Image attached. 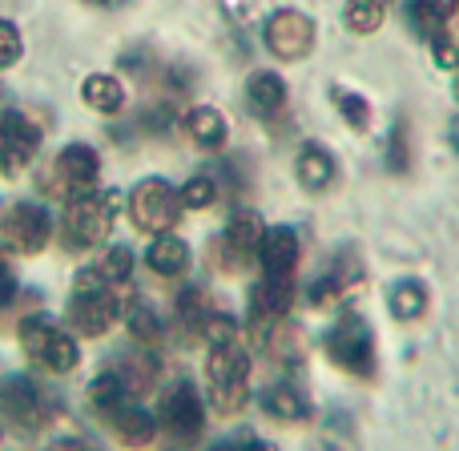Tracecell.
Returning <instances> with one entry per match:
<instances>
[{"label": "cell", "mask_w": 459, "mask_h": 451, "mask_svg": "<svg viewBox=\"0 0 459 451\" xmlns=\"http://www.w3.org/2000/svg\"><path fill=\"white\" fill-rule=\"evenodd\" d=\"M403 137H407V129L399 126L395 129V142H391V153H395V161H391V166H395V169H407V142H403Z\"/></svg>", "instance_id": "cell-35"}, {"label": "cell", "mask_w": 459, "mask_h": 451, "mask_svg": "<svg viewBox=\"0 0 459 451\" xmlns=\"http://www.w3.org/2000/svg\"><path fill=\"white\" fill-rule=\"evenodd\" d=\"M436 65L439 69H447V73L459 69V37L455 32H444V37L436 40Z\"/></svg>", "instance_id": "cell-34"}, {"label": "cell", "mask_w": 459, "mask_h": 451, "mask_svg": "<svg viewBox=\"0 0 459 451\" xmlns=\"http://www.w3.org/2000/svg\"><path fill=\"white\" fill-rule=\"evenodd\" d=\"M182 214V194L174 186H166L161 178H145L134 194H129V218L142 234H169Z\"/></svg>", "instance_id": "cell-4"}, {"label": "cell", "mask_w": 459, "mask_h": 451, "mask_svg": "<svg viewBox=\"0 0 459 451\" xmlns=\"http://www.w3.org/2000/svg\"><path fill=\"white\" fill-rule=\"evenodd\" d=\"M158 423L166 428V436L174 439V444H198L202 431H206V407H202V395L190 387V383L169 387L166 399H161Z\"/></svg>", "instance_id": "cell-6"}, {"label": "cell", "mask_w": 459, "mask_h": 451, "mask_svg": "<svg viewBox=\"0 0 459 451\" xmlns=\"http://www.w3.org/2000/svg\"><path fill=\"white\" fill-rule=\"evenodd\" d=\"M53 178L69 198H85L97 190V178H101V158H97L89 145H65L53 161Z\"/></svg>", "instance_id": "cell-10"}, {"label": "cell", "mask_w": 459, "mask_h": 451, "mask_svg": "<svg viewBox=\"0 0 459 451\" xmlns=\"http://www.w3.org/2000/svg\"><path fill=\"white\" fill-rule=\"evenodd\" d=\"M387 307L395 310V318L411 323V318H420L428 310V291L420 282H411V278H403V282H395L387 291Z\"/></svg>", "instance_id": "cell-23"}, {"label": "cell", "mask_w": 459, "mask_h": 451, "mask_svg": "<svg viewBox=\"0 0 459 451\" xmlns=\"http://www.w3.org/2000/svg\"><path fill=\"white\" fill-rule=\"evenodd\" d=\"M0 238H4L13 250H21V254H40L48 246V238H53V218H48L40 206L21 202V206H13L4 214V222H0Z\"/></svg>", "instance_id": "cell-9"}, {"label": "cell", "mask_w": 459, "mask_h": 451, "mask_svg": "<svg viewBox=\"0 0 459 451\" xmlns=\"http://www.w3.org/2000/svg\"><path fill=\"white\" fill-rule=\"evenodd\" d=\"M145 262H150L153 274L174 278V274H182V270L190 266V246H186L178 234H158L153 238V246H150V254H145Z\"/></svg>", "instance_id": "cell-17"}, {"label": "cell", "mask_w": 459, "mask_h": 451, "mask_svg": "<svg viewBox=\"0 0 459 451\" xmlns=\"http://www.w3.org/2000/svg\"><path fill=\"white\" fill-rule=\"evenodd\" d=\"M294 302V274H266L254 286V318H250V334L262 339L270 331L274 318H282Z\"/></svg>", "instance_id": "cell-11"}, {"label": "cell", "mask_w": 459, "mask_h": 451, "mask_svg": "<svg viewBox=\"0 0 459 451\" xmlns=\"http://www.w3.org/2000/svg\"><path fill=\"white\" fill-rule=\"evenodd\" d=\"M89 4H117V0H89Z\"/></svg>", "instance_id": "cell-41"}, {"label": "cell", "mask_w": 459, "mask_h": 451, "mask_svg": "<svg viewBox=\"0 0 459 451\" xmlns=\"http://www.w3.org/2000/svg\"><path fill=\"white\" fill-rule=\"evenodd\" d=\"M363 4H375V8H387L391 0H363Z\"/></svg>", "instance_id": "cell-40"}, {"label": "cell", "mask_w": 459, "mask_h": 451, "mask_svg": "<svg viewBox=\"0 0 459 451\" xmlns=\"http://www.w3.org/2000/svg\"><path fill=\"white\" fill-rule=\"evenodd\" d=\"M126 323H129V334H134V343H142V347H153V343H161V318L153 315L145 302H129V307H126Z\"/></svg>", "instance_id": "cell-24"}, {"label": "cell", "mask_w": 459, "mask_h": 451, "mask_svg": "<svg viewBox=\"0 0 459 451\" xmlns=\"http://www.w3.org/2000/svg\"><path fill=\"white\" fill-rule=\"evenodd\" d=\"M117 315H121V307L109 294V286H105V291H93V294H73L69 318L81 334H89V339H97V334L109 331V326L117 323Z\"/></svg>", "instance_id": "cell-12"}, {"label": "cell", "mask_w": 459, "mask_h": 451, "mask_svg": "<svg viewBox=\"0 0 459 451\" xmlns=\"http://www.w3.org/2000/svg\"><path fill=\"white\" fill-rule=\"evenodd\" d=\"M109 423H113V436L121 439L126 447H150L153 436H158V420L142 407H129L121 403L117 412H109Z\"/></svg>", "instance_id": "cell-16"}, {"label": "cell", "mask_w": 459, "mask_h": 451, "mask_svg": "<svg viewBox=\"0 0 459 451\" xmlns=\"http://www.w3.org/2000/svg\"><path fill=\"white\" fill-rule=\"evenodd\" d=\"M13 294H16V278H13V270L0 262V307H4V302H13Z\"/></svg>", "instance_id": "cell-36"}, {"label": "cell", "mask_w": 459, "mask_h": 451, "mask_svg": "<svg viewBox=\"0 0 459 451\" xmlns=\"http://www.w3.org/2000/svg\"><path fill=\"white\" fill-rule=\"evenodd\" d=\"M198 331L210 339V347H218V343H234L238 339V323L230 315H202Z\"/></svg>", "instance_id": "cell-32"}, {"label": "cell", "mask_w": 459, "mask_h": 451, "mask_svg": "<svg viewBox=\"0 0 459 451\" xmlns=\"http://www.w3.org/2000/svg\"><path fill=\"white\" fill-rule=\"evenodd\" d=\"M186 134L202 145V150H222L226 145V117L210 105H198V109L186 113Z\"/></svg>", "instance_id": "cell-19"}, {"label": "cell", "mask_w": 459, "mask_h": 451, "mask_svg": "<svg viewBox=\"0 0 459 451\" xmlns=\"http://www.w3.org/2000/svg\"><path fill=\"white\" fill-rule=\"evenodd\" d=\"M455 97H459V73H455Z\"/></svg>", "instance_id": "cell-42"}, {"label": "cell", "mask_w": 459, "mask_h": 451, "mask_svg": "<svg viewBox=\"0 0 459 451\" xmlns=\"http://www.w3.org/2000/svg\"><path fill=\"white\" fill-rule=\"evenodd\" d=\"M0 113H4V97H0Z\"/></svg>", "instance_id": "cell-44"}, {"label": "cell", "mask_w": 459, "mask_h": 451, "mask_svg": "<svg viewBox=\"0 0 459 451\" xmlns=\"http://www.w3.org/2000/svg\"><path fill=\"white\" fill-rule=\"evenodd\" d=\"M24 53V40L13 21H0V69H13Z\"/></svg>", "instance_id": "cell-33"}, {"label": "cell", "mask_w": 459, "mask_h": 451, "mask_svg": "<svg viewBox=\"0 0 459 451\" xmlns=\"http://www.w3.org/2000/svg\"><path fill=\"white\" fill-rule=\"evenodd\" d=\"M113 210H117V194H85V198L69 202L61 238L65 250H97L113 230Z\"/></svg>", "instance_id": "cell-2"}, {"label": "cell", "mask_w": 459, "mask_h": 451, "mask_svg": "<svg viewBox=\"0 0 459 451\" xmlns=\"http://www.w3.org/2000/svg\"><path fill=\"white\" fill-rule=\"evenodd\" d=\"M326 359H331L339 371L355 375V379H371L375 375V339L371 326L355 315H342L339 323L326 334Z\"/></svg>", "instance_id": "cell-3"}, {"label": "cell", "mask_w": 459, "mask_h": 451, "mask_svg": "<svg viewBox=\"0 0 459 451\" xmlns=\"http://www.w3.org/2000/svg\"><path fill=\"white\" fill-rule=\"evenodd\" d=\"M178 194H182V210H206V206H214V198H218L210 178H190Z\"/></svg>", "instance_id": "cell-29"}, {"label": "cell", "mask_w": 459, "mask_h": 451, "mask_svg": "<svg viewBox=\"0 0 459 451\" xmlns=\"http://www.w3.org/2000/svg\"><path fill=\"white\" fill-rule=\"evenodd\" d=\"M342 16H347V29H351V32H375V29L383 24V8L363 4V0H351Z\"/></svg>", "instance_id": "cell-30"}, {"label": "cell", "mask_w": 459, "mask_h": 451, "mask_svg": "<svg viewBox=\"0 0 459 451\" xmlns=\"http://www.w3.org/2000/svg\"><path fill=\"white\" fill-rule=\"evenodd\" d=\"M206 375H210V399L222 415H238L246 407L250 395V355L242 343H218L210 347L206 359Z\"/></svg>", "instance_id": "cell-1"}, {"label": "cell", "mask_w": 459, "mask_h": 451, "mask_svg": "<svg viewBox=\"0 0 459 451\" xmlns=\"http://www.w3.org/2000/svg\"><path fill=\"white\" fill-rule=\"evenodd\" d=\"M258 238H262V230H258L254 218H238V222H230V230L222 234V242H218L222 262L230 270H242L250 258H258Z\"/></svg>", "instance_id": "cell-15"}, {"label": "cell", "mask_w": 459, "mask_h": 451, "mask_svg": "<svg viewBox=\"0 0 459 451\" xmlns=\"http://www.w3.org/2000/svg\"><path fill=\"white\" fill-rule=\"evenodd\" d=\"M210 451H242V447H234V444H218V447H210Z\"/></svg>", "instance_id": "cell-39"}, {"label": "cell", "mask_w": 459, "mask_h": 451, "mask_svg": "<svg viewBox=\"0 0 459 451\" xmlns=\"http://www.w3.org/2000/svg\"><path fill=\"white\" fill-rule=\"evenodd\" d=\"M21 343L40 367H48V371H56V375H69L73 367L81 363L77 343H73L56 323H48V318H40V315L21 323Z\"/></svg>", "instance_id": "cell-5"}, {"label": "cell", "mask_w": 459, "mask_h": 451, "mask_svg": "<svg viewBox=\"0 0 459 451\" xmlns=\"http://www.w3.org/2000/svg\"><path fill=\"white\" fill-rule=\"evenodd\" d=\"M56 451H77V447H56Z\"/></svg>", "instance_id": "cell-43"}, {"label": "cell", "mask_w": 459, "mask_h": 451, "mask_svg": "<svg viewBox=\"0 0 459 451\" xmlns=\"http://www.w3.org/2000/svg\"><path fill=\"white\" fill-rule=\"evenodd\" d=\"M266 48L278 61H302L315 48V21L299 8H278L266 21Z\"/></svg>", "instance_id": "cell-7"}, {"label": "cell", "mask_w": 459, "mask_h": 451, "mask_svg": "<svg viewBox=\"0 0 459 451\" xmlns=\"http://www.w3.org/2000/svg\"><path fill=\"white\" fill-rule=\"evenodd\" d=\"M455 8H459V0H411V21L420 24V29L436 32L452 21Z\"/></svg>", "instance_id": "cell-26"}, {"label": "cell", "mask_w": 459, "mask_h": 451, "mask_svg": "<svg viewBox=\"0 0 459 451\" xmlns=\"http://www.w3.org/2000/svg\"><path fill=\"white\" fill-rule=\"evenodd\" d=\"M40 150V129L21 113H0V174L21 178Z\"/></svg>", "instance_id": "cell-8"}, {"label": "cell", "mask_w": 459, "mask_h": 451, "mask_svg": "<svg viewBox=\"0 0 459 451\" xmlns=\"http://www.w3.org/2000/svg\"><path fill=\"white\" fill-rule=\"evenodd\" d=\"M89 403L101 415L117 412V407L126 403V383H121V375H97V379L89 383Z\"/></svg>", "instance_id": "cell-25"}, {"label": "cell", "mask_w": 459, "mask_h": 451, "mask_svg": "<svg viewBox=\"0 0 459 451\" xmlns=\"http://www.w3.org/2000/svg\"><path fill=\"white\" fill-rule=\"evenodd\" d=\"M331 101H334V109L342 113V121H347L351 129H359V134H363V129H371V105H367L359 93H347V89H334Z\"/></svg>", "instance_id": "cell-27"}, {"label": "cell", "mask_w": 459, "mask_h": 451, "mask_svg": "<svg viewBox=\"0 0 459 451\" xmlns=\"http://www.w3.org/2000/svg\"><path fill=\"white\" fill-rule=\"evenodd\" d=\"M262 403H266V412L274 415V420H282V423H299V420H307V415H310L307 395H302V391H294L290 383H282V387H270Z\"/></svg>", "instance_id": "cell-21"}, {"label": "cell", "mask_w": 459, "mask_h": 451, "mask_svg": "<svg viewBox=\"0 0 459 451\" xmlns=\"http://www.w3.org/2000/svg\"><path fill=\"white\" fill-rule=\"evenodd\" d=\"M81 97H85V105L93 113H117L126 105V85L117 77H109V73H93L81 85Z\"/></svg>", "instance_id": "cell-20"}, {"label": "cell", "mask_w": 459, "mask_h": 451, "mask_svg": "<svg viewBox=\"0 0 459 451\" xmlns=\"http://www.w3.org/2000/svg\"><path fill=\"white\" fill-rule=\"evenodd\" d=\"M97 270L105 274V282H126V278H134V250L129 246H109Z\"/></svg>", "instance_id": "cell-28"}, {"label": "cell", "mask_w": 459, "mask_h": 451, "mask_svg": "<svg viewBox=\"0 0 459 451\" xmlns=\"http://www.w3.org/2000/svg\"><path fill=\"white\" fill-rule=\"evenodd\" d=\"M242 451H278V447L274 444H246Z\"/></svg>", "instance_id": "cell-37"}, {"label": "cell", "mask_w": 459, "mask_h": 451, "mask_svg": "<svg viewBox=\"0 0 459 451\" xmlns=\"http://www.w3.org/2000/svg\"><path fill=\"white\" fill-rule=\"evenodd\" d=\"M452 145L459 150V117H455V126H452Z\"/></svg>", "instance_id": "cell-38"}, {"label": "cell", "mask_w": 459, "mask_h": 451, "mask_svg": "<svg viewBox=\"0 0 459 451\" xmlns=\"http://www.w3.org/2000/svg\"><path fill=\"white\" fill-rule=\"evenodd\" d=\"M258 258L266 274H294L299 266V234L290 226H270L258 238Z\"/></svg>", "instance_id": "cell-13"}, {"label": "cell", "mask_w": 459, "mask_h": 451, "mask_svg": "<svg viewBox=\"0 0 459 451\" xmlns=\"http://www.w3.org/2000/svg\"><path fill=\"white\" fill-rule=\"evenodd\" d=\"M342 291H347V282L339 274H323L315 282V291H310V302H315V310H331V307H339Z\"/></svg>", "instance_id": "cell-31"}, {"label": "cell", "mask_w": 459, "mask_h": 451, "mask_svg": "<svg viewBox=\"0 0 459 451\" xmlns=\"http://www.w3.org/2000/svg\"><path fill=\"white\" fill-rule=\"evenodd\" d=\"M294 169H299V182L307 186L310 194L326 190V186L334 182V161H331V153H326L323 145H302V153H299V161H294Z\"/></svg>", "instance_id": "cell-18"}, {"label": "cell", "mask_w": 459, "mask_h": 451, "mask_svg": "<svg viewBox=\"0 0 459 451\" xmlns=\"http://www.w3.org/2000/svg\"><path fill=\"white\" fill-rule=\"evenodd\" d=\"M246 93H250V105L262 113H278L286 105V81L278 77V73H254L250 85H246Z\"/></svg>", "instance_id": "cell-22"}, {"label": "cell", "mask_w": 459, "mask_h": 451, "mask_svg": "<svg viewBox=\"0 0 459 451\" xmlns=\"http://www.w3.org/2000/svg\"><path fill=\"white\" fill-rule=\"evenodd\" d=\"M0 403H4V415H8V420L21 423V428H40V420H45L40 395H37V387H32L29 379L4 383V391H0Z\"/></svg>", "instance_id": "cell-14"}]
</instances>
